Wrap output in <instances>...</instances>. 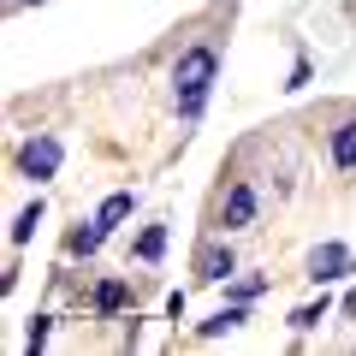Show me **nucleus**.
Returning a JSON list of instances; mask_svg holds the SVG:
<instances>
[{
  "instance_id": "obj_1",
  "label": "nucleus",
  "mask_w": 356,
  "mask_h": 356,
  "mask_svg": "<svg viewBox=\"0 0 356 356\" xmlns=\"http://www.w3.org/2000/svg\"><path fill=\"white\" fill-rule=\"evenodd\" d=\"M214 77H220V54L208 48V42L178 54V65H172V107H178V119H184V125H196V119H202Z\"/></svg>"
},
{
  "instance_id": "obj_2",
  "label": "nucleus",
  "mask_w": 356,
  "mask_h": 356,
  "mask_svg": "<svg viewBox=\"0 0 356 356\" xmlns=\"http://www.w3.org/2000/svg\"><path fill=\"white\" fill-rule=\"evenodd\" d=\"M356 273V255L344 250V243H315L309 250V280L315 285H339V280H350Z\"/></svg>"
},
{
  "instance_id": "obj_3",
  "label": "nucleus",
  "mask_w": 356,
  "mask_h": 356,
  "mask_svg": "<svg viewBox=\"0 0 356 356\" xmlns=\"http://www.w3.org/2000/svg\"><path fill=\"white\" fill-rule=\"evenodd\" d=\"M60 137H48V131H42V137H30L24 143V149H18V172H24V178H54V172H60Z\"/></svg>"
},
{
  "instance_id": "obj_4",
  "label": "nucleus",
  "mask_w": 356,
  "mask_h": 356,
  "mask_svg": "<svg viewBox=\"0 0 356 356\" xmlns=\"http://www.w3.org/2000/svg\"><path fill=\"white\" fill-rule=\"evenodd\" d=\"M220 226H226V232L255 226V184H250V178H238V184L226 191V202H220Z\"/></svg>"
},
{
  "instance_id": "obj_5",
  "label": "nucleus",
  "mask_w": 356,
  "mask_h": 356,
  "mask_svg": "<svg viewBox=\"0 0 356 356\" xmlns=\"http://www.w3.org/2000/svg\"><path fill=\"white\" fill-rule=\"evenodd\" d=\"M232 273H238L232 243H202V250H196V280L202 285H220V280H232Z\"/></svg>"
},
{
  "instance_id": "obj_6",
  "label": "nucleus",
  "mask_w": 356,
  "mask_h": 356,
  "mask_svg": "<svg viewBox=\"0 0 356 356\" xmlns=\"http://www.w3.org/2000/svg\"><path fill=\"white\" fill-rule=\"evenodd\" d=\"M131 214H137V191H113V196H107L102 208H95V220H102L107 232H119V226H125Z\"/></svg>"
},
{
  "instance_id": "obj_7",
  "label": "nucleus",
  "mask_w": 356,
  "mask_h": 356,
  "mask_svg": "<svg viewBox=\"0 0 356 356\" xmlns=\"http://www.w3.org/2000/svg\"><path fill=\"white\" fill-rule=\"evenodd\" d=\"M332 166H339V172H356V119H344V125L332 131Z\"/></svg>"
},
{
  "instance_id": "obj_8",
  "label": "nucleus",
  "mask_w": 356,
  "mask_h": 356,
  "mask_svg": "<svg viewBox=\"0 0 356 356\" xmlns=\"http://www.w3.org/2000/svg\"><path fill=\"white\" fill-rule=\"evenodd\" d=\"M243 321H250V309H243V303H232V309H220V315H208L202 327H196V339H220V332L243 327Z\"/></svg>"
},
{
  "instance_id": "obj_9",
  "label": "nucleus",
  "mask_w": 356,
  "mask_h": 356,
  "mask_svg": "<svg viewBox=\"0 0 356 356\" xmlns=\"http://www.w3.org/2000/svg\"><path fill=\"white\" fill-rule=\"evenodd\" d=\"M102 238H107V226H102V220H89V226H77L72 238H65V250H72V255H95Z\"/></svg>"
},
{
  "instance_id": "obj_10",
  "label": "nucleus",
  "mask_w": 356,
  "mask_h": 356,
  "mask_svg": "<svg viewBox=\"0 0 356 356\" xmlns=\"http://www.w3.org/2000/svg\"><path fill=\"white\" fill-rule=\"evenodd\" d=\"M119 309H125V285L102 280V285H95V315H119Z\"/></svg>"
},
{
  "instance_id": "obj_11",
  "label": "nucleus",
  "mask_w": 356,
  "mask_h": 356,
  "mask_svg": "<svg viewBox=\"0 0 356 356\" xmlns=\"http://www.w3.org/2000/svg\"><path fill=\"white\" fill-rule=\"evenodd\" d=\"M321 321H327V297H321V303H303V309H291V332H315Z\"/></svg>"
},
{
  "instance_id": "obj_12",
  "label": "nucleus",
  "mask_w": 356,
  "mask_h": 356,
  "mask_svg": "<svg viewBox=\"0 0 356 356\" xmlns=\"http://www.w3.org/2000/svg\"><path fill=\"white\" fill-rule=\"evenodd\" d=\"M161 250H166V226H149L137 238V261H161Z\"/></svg>"
},
{
  "instance_id": "obj_13",
  "label": "nucleus",
  "mask_w": 356,
  "mask_h": 356,
  "mask_svg": "<svg viewBox=\"0 0 356 356\" xmlns=\"http://www.w3.org/2000/svg\"><path fill=\"white\" fill-rule=\"evenodd\" d=\"M36 226H42V196H36V202H30L24 214L13 220V243H30V232H36Z\"/></svg>"
},
{
  "instance_id": "obj_14",
  "label": "nucleus",
  "mask_w": 356,
  "mask_h": 356,
  "mask_svg": "<svg viewBox=\"0 0 356 356\" xmlns=\"http://www.w3.org/2000/svg\"><path fill=\"white\" fill-rule=\"evenodd\" d=\"M48 315H36V321H30V332H24V339H30V350H42V344H48Z\"/></svg>"
},
{
  "instance_id": "obj_15",
  "label": "nucleus",
  "mask_w": 356,
  "mask_h": 356,
  "mask_svg": "<svg viewBox=\"0 0 356 356\" xmlns=\"http://www.w3.org/2000/svg\"><path fill=\"white\" fill-rule=\"evenodd\" d=\"M261 285H267V280H238V285H232V303H250V297L261 291Z\"/></svg>"
},
{
  "instance_id": "obj_16",
  "label": "nucleus",
  "mask_w": 356,
  "mask_h": 356,
  "mask_svg": "<svg viewBox=\"0 0 356 356\" xmlns=\"http://www.w3.org/2000/svg\"><path fill=\"white\" fill-rule=\"evenodd\" d=\"M344 315H356V291H350V297H344Z\"/></svg>"
},
{
  "instance_id": "obj_17",
  "label": "nucleus",
  "mask_w": 356,
  "mask_h": 356,
  "mask_svg": "<svg viewBox=\"0 0 356 356\" xmlns=\"http://www.w3.org/2000/svg\"><path fill=\"white\" fill-rule=\"evenodd\" d=\"M13 6H30V0H13Z\"/></svg>"
}]
</instances>
